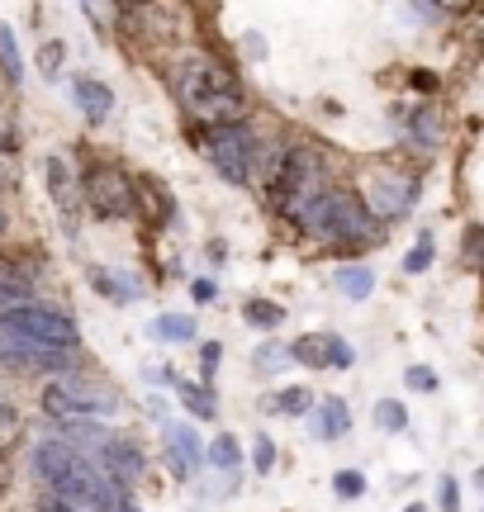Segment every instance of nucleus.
I'll list each match as a JSON object with an SVG mask.
<instances>
[{
  "instance_id": "46",
  "label": "nucleus",
  "mask_w": 484,
  "mask_h": 512,
  "mask_svg": "<svg viewBox=\"0 0 484 512\" xmlns=\"http://www.w3.org/2000/svg\"><path fill=\"white\" fill-rule=\"evenodd\" d=\"M0 233H5V209H0Z\"/></svg>"
},
{
  "instance_id": "17",
  "label": "nucleus",
  "mask_w": 484,
  "mask_h": 512,
  "mask_svg": "<svg viewBox=\"0 0 484 512\" xmlns=\"http://www.w3.org/2000/svg\"><path fill=\"white\" fill-rule=\"evenodd\" d=\"M205 460L214 465V475H224V489H233L242 479V470H247V460H242V446L233 432H219V437L205 446Z\"/></svg>"
},
{
  "instance_id": "14",
  "label": "nucleus",
  "mask_w": 484,
  "mask_h": 512,
  "mask_svg": "<svg viewBox=\"0 0 484 512\" xmlns=\"http://www.w3.org/2000/svg\"><path fill=\"white\" fill-rule=\"evenodd\" d=\"M72 100H76V110L86 114V124L91 128H105V119L114 114V91L105 86V81H95V76H76Z\"/></svg>"
},
{
  "instance_id": "24",
  "label": "nucleus",
  "mask_w": 484,
  "mask_h": 512,
  "mask_svg": "<svg viewBox=\"0 0 484 512\" xmlns=\"http://www.w3.org/2000/svg\"><path fill=\"white\" fill-rule=\"evenodd\" d=\"M0 72H5V81L10 86H24V57H19V43H15V29L0 19Z\"/></svg>"
},
{
  "instance_id": "23",
  "label": "nucleus",
  "mask_w": 484,
  "mask_h": 512,
  "mask_svg": "<svg viewBox=\"0 0 484 512\" xmlns=\"http://www.w3.org/2000/svg\"><path fill=\"white\" fill-rule=\"evenodd\" d=\"M271 413H285V418H304L309 408H314V389L309 384H290V389H280L276 399H266Z\"/></svg>"
},
{
  "instance_id": "37",
  "label": "nucleus",
  "mask_w": 484,
  "mask_h": 512,
  "mask_svg": "<svg viewBox=\"0 0 484 512\" xmlns=\"http://www.w3.org/2000/svg\"><path fill=\"white\" fill-rule=\"evenodd\" d=\"M219 361H224V347H219V342H205V347H200V380H205V384H214Z\"/></svg>"
},
{
  "instance_id": "40",
  "label": "nucleus",
  "mask_w": 484,
  "mask_h": 512,
  "mask_svg": "<svg viewBox=\"0 0 484 512\" xmlns=\"http://www.w3.org/2000/svg\"><path fill=\"white\" fill-rule=\"evenodd\" d=\"M190 299H195V304H214V299H219V280L195 275V280H190Z\"/></svg>"
},
{
  "instance_id": "16",
  "label": "nucleus",
  "mask_w": 484,
  "mask_h": 512,
  "mask_svg": "<svg viewBox=\"0 0 484 512\" xmlns=\"http://www.w3.org/2000/svg\"><path fill=\"white\" fill-rule=\"evenodd\" d=\"M309 432H314L318 441L347 437V432H352V408H347V399H318L314 408H309Z\"/></svg>"
},
{
  "instance_id": "35",
  "label": "nucleus",
  "mask_w": 484,
  "mask_h": 512,
  "mask_svg": "<svg viewBox=\"0 0 484 512\" xmlns=\"http://www.w3.org/2000/svg\"><path fill=\"white\" fill-rule=\"evenodd\" d=\"M328 366L333 370H352L356 366L352 342H347V337H337V332H333V342H328Z\"/></svg>"
},
{
  "instance_id": "25",
  "label": "nucleus",
  "mask_w": 484,
  "mask_h": 512,
  "mask_svg": "<svg viewBox=\"0 0 484 512\" xmlns=\"http://www.w3.org/2000/svg\"><path fill=\"white\" fill-rule=\"evenodd\" d=\"M333 285L347 294V299H356V304H361V299H371L375 275L366 271V266H337V271H333Z\"/></svg>"
},
{
  "instance_id": "33",
  "label": "nucleus",
  "mask_w": 484,
  "mask_h": 512,
  "mask_svg": "<svg viewBox=\"0 0 484 512\" xmlns=\"http://www.w3.org/2000/svg\"><path fill=\"white\" fill-rule=\"evenodd\" d=\"M404 384H409L413 394H437V370L432 366H409L404 370Z\"/></svg>"
},
{
  "instance_id": "10",
  "label": "nucleus",
  "mask_w": 484,
  "mask_h": 512,
  "mask_svg": "<svg viewBox=\"0 0 484 512\" xmlns=\"http://www.w3.org/2000/svg\"><path fill=\"white\" fill-rule=\"evenodd\" d=\"M91 465L110 479L114 489H124V494H129V489H138V484H143V475H148V456H143V446H138L133 437H119V432H110V437L95 446Z\"/></svg>"
},
{
  "instance_id": "19",
  "label": "nucleus",
  "mask_w": 484,
  "mask_h": 512,
  "mask_svg": "<svg viewBox=\"0 0 484 512\" xmlns=\"http://www.w3.org/2000/svg\"><path fill=\"white\" fill-rule=\"evenodd\" d=\"M91 290L105 294V299H114V304H133V299H143V285H138L129 271H100V266H95Z\"/></svg>"
},
{
  "instance_id": "26",
  "label": "nucleus",
  "mask_w": 484,
  "mask_h": 512,
  "mask_svg": "<svg viewBox=\"0 0 484 512\" xmlns=\"http://www.w3.org/2000/svg\"><path fill=\"white\" fill-rule=\"evenodd\" d=\"M371 418H375V427H380L385 437H399V432H409V408H404L399 399H375Z\"/></svg>"
},
{
  "instance_id": "1",
  "label": "nucleus",
  "mask_w": 484,
  "mask_h": 512,
  "mask_svg": "<svg viewBox=\"0 0 484 512\" xmlns=\"http://www.w3.org/2000/svg\"><path fill=\"white\" fill-rule=\"evenodd\" d=\"M285 223L304 233L314 242H328V247H342V252H366V247H380L385 242V223L371 219V209L361 204L352 185L328 181L323 190H314L309 200L280 209Z\"/></svg>"
},
{
  "instance_id": "28",
  "label": "nucleus",
  "mask_w": 484,
  "mask_h": 512,
  "mask_svg": "<svg viewBox=\"0 0 484 512\" xmlns=\"http://www.w3.org/2000/svg\"><path fill=\"white\" fill-rule=\"evenodd\" d=\"M432 261H437V242H432V233H423V238L413 242V252L404 256V275H423V271H432Z\"/></svg>"
},
{
  "instance_id": "22",
  "label": "nucleus",
  "mask_w": 484,
  "mask_h": 512,
  "mask_svg": "<svg viewBox=\"0 0 484 512\" xmlns=\"http://www.w3.org/2000/svg\"><path fill=\"white\" fill-rule=\"evenodd\" d=\"M242 323L257 332H276L280 323H285V309H280L276 299H247V304H242Z\"/></svg>"
},
{
  "instance_id": "20",
  "label": "nucleus",
  "mask_w": 484,
  "mask_h": 512,
  "mask_svg": "<svg viewBox=\"0 0 484 512\" xmlns=\"http://www.w3.org/2000/svg\"><path fill=\"white\" fill-rule=\"evenodd\" d=\"M328 342H333V332H299L290 342V361L304 370H328Z\"/></svg>"
},
{
  "instance_id": "2",
  "label": "nucleus",
  "mask_w": 484,
  "mask_h": 512,
  "mask_svg": "<svg viewBox=\"0 0 484 512\" xmlns=\"http://www.w3.org/2000/svg\"><path fill=\"white\" fill-rule=\"evenodd\" d=\"M171 95H176V105L186 110V119L195 128L228 124V119H247L252 114V95L242 86V76L209 53L186 57L171 72Z\"/></svg>"
},
{
  "instance_id": "41",
  "label": "nucleus",
  "mask_w": 484,
  "mask_h": 512,
  "mask_svg": "<svg viewBox=\"0 0 484 512\" xmlns=\"http://www.w3.org/2000/svg\"><path fill=\"white\" fill-rule=\"evenodd\" d=\"M242 53L261 62V57H266V38H261V34H242Z\"/></svg>"
},
{
  "instance_id": "11",
  "label": "nucleus",
  "mask_w": 484,
  "mask_h": 512,
  "mask_svg": "<svg viewBox=\"0 0 484 512\" xmlns=\"http://www.w3.org/2000/svg\"><path fill=\"white\" fill-rule=\"evenodd\" d=\"M162 456H167L171 475L181 479V484H190V479L200 475V465H205V441L186 422H162Z\"/></svg>"
},
{
  "instance_id": "5",
  "label": "nucleus",
  "mask_w": 484,
  "mask_h": 512,
  "mask_svg": "<svg viewBox=\"0 0 484 512\" xmlns=\"http://www.w3.org/2000/svg\"><path fill=\"white\" fill-rule=\"evenodd\" d=\"M81 200L91 209L100 223H119V219H133L143 209V185L133 181L129 171L110 157H95L81 176Z\"/></svg>"
},
{
  "instance_id": "39",
  "label": "nucleus",
  "mask_w": 484,
  "mask_h": 512,
  "mask_svg": "<svg viewBox=\"0 0 484 512\" xmlns=\"http://www.w3.org/2000/svg\"><path fill=\"white\" fill-rule=\"evenodd\" d=\"M409 86L418 95H437V91H442V76L428 72V67H413V72H409Z\"/></svg>"
},
{
  "instance_id": "32",
  "label": "nucleus",
  "mask_w": 484,
  "mask_h": 512,
  "mask_svg": "<svg viewBox=\"0 0 484 512\" xmlns=\"http://www.w3.org/2000/svg\"><path fill=\"white\" fill-rule=\"evenodd\" d=\"M437 508H442V512H461V508H466V503H461V479H456V475L437 479Z\"/></svg>"
},
{
  "instance_id": "31",
  "label": "nucleus",
  "mask_w": 484,
  "mask_h": 512,
  "mask_svg": "<svg viewBox=\"0 0 484 512\" xmlns=\"http://www.w3.org/2000/svg\"><path fill=\"white\" fill-rule=\"evenodd\" d=\"M19 427H24V418H19V408H10V403H0V456L10 451L19 441Z\"/></svg>"
},
{
  "instance_id": "12",
  "label": "nucleus",
  "mask_w": 484,
  "mask_h": 512,
  "mask_svg": "<svg viewBox=\"0 0 484 512\" xmlns=\"http://www.w3.org/2000/svg\"><path fill=\"white\" fill-rule=\"evenodd\" d=\"M38 290V266L29 256H0V313L34 299Z\"/></svg>"
},
{
  "instance_id": "13",
  "label": "nucleus",
  "mask_w": 484,
  "mask_h": 512,
  "mask_svg": "<svg viewBox=\"0 0 484 512\" xmlns=\"http://www.w3.org/2000/svg\"><path fill=\"white\" fill-rule=\"evenodd\" d=\"M157 375L171 384V394L181 399V408H186L190 418H200V422H214V418H219V394H214V384H205V380H181V375H171V370H157Z\"/></svg>"
},
{
  "instance_id": "45",
  "label": "nucleus",
  "mask_w": 484,
  "mask_h": 512,
  "mask_svg": "<svg viewBox=\"0 0 484 512\" xmlns=\"http://www.w3.org/2000/svg\"><path fill=\"white\" fill-rule=\"evenodd\" d=\"M404 512H428V508H423V503H409V508H404Z\"/></svg>"
},
{
  "instance_id": "21",
  "label": "nucleus",
  "mask_w": 484,
  "mask_h": 512,
  "mask_svg": "<svg viewBox=\"0 0 484 512\" xmlns=\"http://www.w3.org/2000/svg\"><path fill=\"white\" fill-rule=\"evenodd\" d=\"M148 332L157 342H176V347H181V342H195L200 328H195V313H157L148 323Z\"/></svg>"
},
{
  "instance_id": "44",
  "label": "nucleus",
  "mask_w": 484,
  "mask_h": 512,
  "mask_svg": "<svg viewBox=\"0 0 484 512\" xmlns=\"http://www.w3.org/2000/svg\"><path fill=\"white\" fill-rule=\"evenodd\" d=\"M5 152H10V143H5V138H0V166H5Z\"/></svg>"
},
{
  "instance_id": "38",
  "label": "nucleus",
  "mask_w": 484,
  "mask_h": 512,
  "mask_svg": "<svg viewBox=\"0 0 484 512\" xmlns=\"http://www.w3.org/2000/svg\"><path fill=\"white\" fill-rule=\"evenodd\" d=\"M81 10H86V19L95 29H110L114 24V0H81Z\"/></svg>"
},
{
  "instance_id": "18",
  "label": "nucleus",
  "mask_w": 484,
  "mask_h": 512,
  "mask_svg": "<svg viewBox=\"0 0 484 512\" xmlns=\"http://www.w3.org/2000/svg\"><path fill=\"white\" fill-rule=\"evenodd\" d=\"M442 110L437 105H418V110L409 114V124H404V143L418 147V152H437V143H442Z\"/></svg>"
},
{
  "instance_id": "29",
  "label": "nucleus",
  "mask_w": 484,
  "mask_h": 512,
  "mask_svg": "<svg viewBox=\"0 0 484 512\" xmlns=\"http://www.w3.org/2000/svg\"><path fill=\"white\" fill-rule=\"evenodd\" d=\"M252 366H257L261 375H280V370L295 366V361H290V347H280V342H266V347L252 356Z\"/></svg>"
},
{
  "instance_id": "3",
  "label": "nucleus",
  "mask_w": 484,
  "mask_h": 512,
  "mask_svg": "<svg viewBox=\"0 0 484 512\" xmlns=\"http://www.w3.org/2000/svg\"><path fill=\"white\" fill-rule=\"evenodd\" d=\"M29 465H34V479L43 489L72 498V503H81V508H91V512H114L119 498H124V489H114L110 479L91 465V456H81L67 437L38 441Z\"/></svg>"
},
{
  "instance_id": "43",
  "label": "nucleus",
  "mask_w": 484,
  "mask_h": 512,
  "mask_svg": "<svg viewBox=\"0 0 484 512\" xmlns=\"http://www.w3.org/2000/svg\"><path fill=\"white\" fill-rule=\"evenodd\" d=\"M114 512H143V508H138V503H133V498L124 494V498H119V508H114Z\"/></svg>"
},
{
  "instance_id": "9",
  "label": "nucleus",
  "mask_w": 484,
  "mask_h": 512,
  "mask_svg": "<svg viewBox=\"0 0 484 512\" xmlns=\"http://www.w3.org/2000/svg\"><path fill=\"white\" fill-rule=\"evenodd\" d=\"M0 366L34 370V375H62V370L72 375V370H81V356H76V347H48L24 332L0 328Z\"/></svg>"
},
{
  "instance_id": "7",
  "label": "nucleus",
  "mask_w": 484,
  "mask_h": 512,
  "mask_svg": "<svg viewBox=\"0 0 484 512\" xmlns=\"http://www.w3.org/2000/svg\"><path fill=\"white\" fill-rule=\"evenodd\" d=\"M356 195L371 209L375 223L409 219V209L418 204V171H409V166H375Z\"/></svg>"
},
{
  "instance_id": "34",
  "label": "nucleus",
  "mask_w": 484,
  "mask_h": 512,
  "mask_svg": "<svg viewBox=\"0 0 484 512\" xmlns=\"http://www.w3.org/2000/svg\"><path fill=\"white\" fill-rule=\"evenodd\" d=\"M62 57H67V48H62V43H43V48H38V72L43 76H62Z\"/></svg>"
},
{
  "instance_id": "36",
  "label": "nucleus",
  "mask_w": 484,
  "mask_h": 512,
  "mask_svg": "<svg viewBox=\"0 0 484 512\" xmlns=\"http://www.w3.org/2000/svg\"><path fill=\"white\" fill-rule=\"evenodd\" d=\"M34 512H91V508H81V503H72V498H62V494H53V489H43V494L34 498Z\"/></svg>"
},
{
  "instance_id": "42",
  "label": "nucleus",
  "mask_w": 484,
  "mask_h": 512,
  "mask_svg": "<svg viewBox=\"0 0 484 512\" xmlns=\"http://www.w3.org/2000/svg\"><path fill=\"white\" fill-rule=\"evenodd\" d=\"M475 247H480V228L470 223L466 228V266H475Z\"/></svg>"
},
{
  "instance_id": "15",
  "label": "nucleus",
  "mask_w": 484,
  "mask_h": 512,
  "mask_svg": "<svg viewBox=\"0 0 484 512\" xmlns=\"http://www.w3.org/2000/svg\"><path fill=\"white\" fill-rule=\"evenodd\" d=\"M43 176H48V195H53L57 214L72 219L76 204H81V185H76L72 162H67V157H48V162H43Z\"/></svg>"
},
{
  "instance_id": "47",
  "label": "nucleus",
  "mask_w": 484,
  "mask_h": 512,
  "mask_svg": "<svg viewBox=\"0 0 484 512\" xmlns=\"http://www.w3.org/2000/svg\"><path fill=\"white\" fill-rule=\"evenodd\" d=\"M129 5H152V0H129Z\"/></svg>"
},
{
  "instance_id": "6",
  "label": "nucleus",
  "mask_w": 484,
  "mask_h": 512,
  "mask_svg": "<svg viewBox=\"0 0 484 512\" xmlns=\"http://www.w3.org/2000/svg\"><path fill=\"white\" fill-rule=\"evenodd\" d=\"M38 403H43V413L53 422H76V418H114L119 408H124V399H119V389L114 384H100V380H76V375H67V380H53L43 394H38Z\"/></svg>"
},
{
  "instance_id": "27",
  "label": "nucleus",
  "mask_w": 484,
  "mask_h": 512,
  "mask_svg": "<svg viewBox=\"0 0 484 512\" xmlns=\"http://www.w3.org/2000/svg\"><path fill=\"white\" fill-rule=\"evenodd\" d=\"M366 489H371V484H366V475H361V470H352V465L333 475V494L342 498V503H361V498H366Z\"/></svg>"
},
{
  "instance_id": "30",
  "label": "nucleus",
  "mask_w": 484,
  "mask_h": 512,
  "mask_svg": "<svg viewBox=\"0 0 484 512\" xmlns=\"http://www.w3.org/2000/svg\"><path fill=\"white\" fill-rule=\"evenodd\" d=\"M257 475H271L276 470V441H271V432H257L252 437V460H247Z\"/></svg>"
},
{
  "instance_id": "4",
  "label": "nucleus",
  "mask_w": 484,
  "mask_h": 512,
  "mask_svg": "<svg viewBox=\"0 0 484 512\" xmlns=\"http://www.w3.org/2000/svg\"><path fill=\"white\" fill-rule=\"evenodd\" d=\"M195 138L205 147V162L224 176L228 185H261L271 176V166H276V152L280 143H266L252 124V114L247 119H228V124H209V128H195Z\"/></svg>"
},
{
  "instance_id": "8",
  "label": "nucleus",
  "mask_w": 484,
  "mask_h": 512,
  "mask_svg": "<svg viewBox=\"0 0 484 512\" xmlns=\"http://www.w3.org/2000/svg\"><path fill=\"white\" fill-rule=\"evenodd\" d=\"M0 328L24 332V337L48 342V347H76L81 342V328H76L72 313L57 309V304H38V299H24L15 309H5L0 313Z\"/></svg>"
}]
</instances>
